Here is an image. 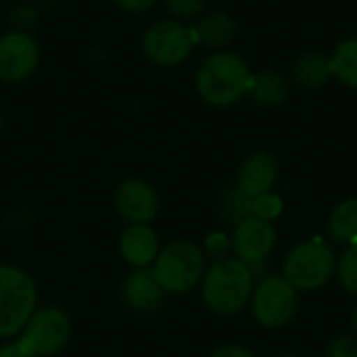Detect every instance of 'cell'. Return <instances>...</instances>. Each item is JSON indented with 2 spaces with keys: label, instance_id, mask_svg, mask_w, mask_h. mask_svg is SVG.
<instances>
[{
  "label": "cell",
  "instance_id": "obj_27",
  "mask_svg": "<svg viewBox=\"0 0 357 357\" xmlns=\"http://www.w3.org/2000/svg\"><path fill=\"white\" fill-rule=\"evenodd\" d=\"M159 0H113V4L126 13H146L151 10Z\"/></svg>",
  "mask_w": 357,
  "mask_h": 357
},
{
  "label": "cell",
  "instance_id": "obj_26",
  "mask_svg": "<svg viewBox=\"0 0 357 357\" xmlns=\"http://www.w3.org/2000/svg\"><path fill=\"white\" fill-rule=\"evenodd\" d=\"M328 357H357V337H337L328 347Z\"/></svg>",
  "mask_w": 357,
  "mask_h": 357
},
{
  "label": "cell",
  "instance_id": "obj_17",
  "mask_svg": "<svg viewBox=\"0 0 357 357\" xmlns=\"http://www.w3.org/2000/svg\"><path fill=\"white\" fill-rule=\"evenodd\" d=\"M247 94L261 107H280L289 98V82L278 71H259L251 75Z\"/></svg>",
  "mask_w": 357,
  "mask_h": 357
},
{
  "label": "cell",
  "instance_id": "obj_13",
  "mask_svg": "<svg viewBox=\"0 0 357 357\" xmlns=\"http://www.w3.org/2000/svg\"><path fill=\"white\" fill-rule=\"evenodd\" d=\"M121 297L132 312L146 316L161 307L165 299V291L153 276L151 268H146V270H132V274H128V278L121 284Z\"/></svg>",
  "mask_w": 357,
  "mask_h": 357
},
{
  "label": "cell",
  "instance_id": "obj_11",
  "mask_svg": "<svg viewBox=\"0 0 357 357\" xmlns=\"http://www.w3.org/2000/svg\"><path fill=\"white\" fill-rule=\"evenodd\" d=\"M115 209L128 224H151L159 213V195L149 182L128 178L115 190Z\"/></svg>",
  "mask_w": 357,
  "mask_h": 357
},
{
  "label": "cell",
  "instance_id": "obj_30",
  "mask_svg": "<svg viewBox=\"0 0 357 357\" xmlns=\"http://www.w3.org/2000/svg\"><path fill=\"white\" fill-rule=\"evenodd\" d=\"M354 328H356V333H357V310L354 312Z\"/></svg>",
  "mask_w": 357,
  "mask_h": 357
},
{
  "label": "cell",
  "instance_id": "obj_23",
  "mask_svg": "<svg viewBox=\"0 0 357 357\" xmlns=\"http://www.w3.org/2000/svg\"><path fill=\"white\" fill-rule=\"evenodd\" d=\"M203 6H205V0H165V8L178 21L199 19V15L203 13Z\"/></svg>",
  "mask_w": 357,
  "mask_h": 357
},
{
  "label": "cell",
  "instance_id": "obj_21",
  "mask_svg": "<svg viewBox=\"0 0 357 357\" xmlns=\"http://www.w3.org/2000/svg\"><path fill=\"white\" fill-rule=\"evenodd\" d=\"M337 272H339V280L345 287V291H349L354 297H357V243L354 241L345 253L341 255L339 264H337Z\"/></svg>",
  "mask_w": 357,
  "mask_h": 357
},
{
  "label": "cell",
  "instance_id": "obj_16",
  "mask_svg": "<svg viewBox=\"0 0 357 357\" xmlns=\"http://www.w3.org/2000/svg\"><path fill=\"white\" fill-rule=\"evenodd\" d=\"M293 82L301 88L307 90H316L322 88L331 82L333 75V65H331V56L322 54V52H305L301 54L291 69Z\"/></svg>",
  "mask_w": 357,
  "mask_h": 357
},
{
  "label": "cell",
  "instance_id": "obj_25",
  "mask_svg": "<svg viewBox=\"0 0 357 357\" xmlns=\"http://www.w3.org/2000/svg\"><path fill=\"white\" fill-rule=\"evenodd\" d=\"M10 23H13V27L19 29V31H29V27H33V25L38 23V13H36V8H31V6H27V4L17 6V8L13 10Z\"/></svg>",
  "mask_w": 357,
  "mask_h": 357
},
{
  "label": "cell",
  "instance_id": "obj_12",
  "mask_svg": "<svg viewBox=\"0 0 357 357\" xmlns=\"http://www.w3.org/2000/svg\"><path fill=\"white\" fill-rule=\"evenodd\" d=\"M161 251L159 234L151 224H130L119 238V253L132 270H146Z\"/></svg>",
  "mask_w": 357,
  "mask_h": 357
},
{
  "label": "cell",
  "instance_id": "obj_8",
  "mask_svg": "<svg viewBox=\"0 0 357 357\" xmlns=\"http://www.w3.org/2000/svg\"><path fill=\"white\" fill-rule=\"evenodd\" d=\"M192 31L184 21L178 19H161L153 23L142 36L144 56L161 67H176L184 63L195 48Z\"/></svg>",
  "mask_w": 357,
  "mask_h": 357
},
{
  "label": "cell",
  "instance_id": "obj_19",
  "mask_svg": "<svg viewBox=\"0 0 357 357\" xmlns=\"http://www.w3.org/2000/svg\"><path fill=\"white\" fill-rule=\"evenodd\" d=\"M333 75L341 79L347 88L357 90V38H347L337 44L331 54Z\"/></svg>",
  "mask_w": 357,
  "mask_h": 357
},
{
  "label": "cell",
  "instance_id": "obj_5",
  "mask_svg": "<svg viewBox=\"0 0 357 357\" xmlns=\"http://www.w3.org/2000/svg\"><path fill=\"white\" fill-rule=\"evenodd\" d=\"M71 339L69 316L54 305L38 307L23 331L17 335V345L27 357H52L61 354Z\"/></svg>",
  "mask_w": 357,
  "mask_h": 357
},
{
  "label": "cell",
  "instance_id": "obj_15",
  "mask_svg": "<svg viewBox=\"0 0 357 357\" xmlns=\"http://www.w3.org/2000/svg\"><path fill=\"white\" fill-rule=\"evenodd\" d=\"M192 40L197 46H207L222 50L226 48L234 36H236V21L226 10H211L197 19V23L190 27Z\"/></svg>",
  "mask_w": 357,
  "mask_h": 357
},
{
  "label": "cell",
  "instance_id": "obj_20",
  "mask_svg": "<svg viewBox=\"0 0 357 357\" xmlns=\"http://www.w3.org/2000/svg\"><path fill=\"white\" fill-rule=\"evenodd\" d=\"M222 215L232 224H241L253 218V197L238 186L228 188L222 195Z\"/></svg>",
  "mask_w": 357,
  "mask_h": 357
},
{
  "label": "cell",
  "instance_id": "obj_7",
  "mask_svg": "<svg viewBox=\"0 0 357 357\" xmlns=\"http://www.w3.org/2000/svg\"><path fill=\"white\" fill-rule=\"evenodd\" d=\"M251 307L255 320L266 328H282L287 326L299 307L297 289L284 276H264L257 280Z\"/></svg>",
  "mask_w": 357,
  "mask_h": 357
},
{
  "label": "cell",
  "instance_id": "obj_2",
  "mask_svg": "<svg viewBox=\"0 0 357 357\" xmlns=\"http://www.w3.org/2000/svg\"><path fill=\"white\" fill-rule=\"evenodd\" d=\"M253 289L255 278L251 268L236 257L213 261L201 280V295L205 305L220 316H232L241 312L251 301Z\"/></svg>",
  "mask_w": 357,
  "mask_h": 357
},
{
  "label": "cell",
  "instance_id": "obj_31",
  "mask_svg": "<svg viewBox=\"0 0 357 357\" xmlns=\"http://www.w3.org/2000/svg\"><path fill=\"white\" fill-rule=\"evenodd\" d=\"M0 128H2V115H0Z\"/></svg>",
  "mask_w": 357,
  "mask_h": 357
},
{
  "label": "cell",
  "instance_id": "obj_32",
  "mask_svg": "<svg viewBox=\"0 0 357 357\" xmlns=\"http://www.w3.org/2000/svg\"><path fill=\"white\" fill-rule=\"evenodd\" d=\"M280 357H293V356H280Z\"/></svg>",
  "mask_w": 357,
  "mask_h": 357
},
{
  "label": "cell",
  "instance_id": "obj_14",
  "mask_svg": "<svg viewBox=\"0 0 357 357\" xmlns=\"http://www.w3.org/2000/svg\"><path fill=\"white\" fill-rule=\"evenodd\" d=\"M278 180V163L270 153H253L243 161L236 174V186L251 197L272 192Z\"/></svg>",
  "mask_w": 357,
  "mask_h": 357
},
{
  "label": "cell",
  "instance_id": "obj_22",
  "mask_svg": "<svg viewBox=\"0 0 357 357\" xmlns=\"http://www.w3.org/2000/svg\"><path fill=\"white\" fill-rule=\"evenodd\" d=\"M282 199L274 192H266L259 197H253V218L272 222L282 213Z\"/></svg>",
  "mask_w": 357,
  "mask_h": 357
},
{
  "label": "cell",
  "instance_id": "obj_29",
  "mask_svg": "<svg viewBox=\"0 0 357 357\" xmlns=\"http://www.w3.org/2000/svg\"><path fill=\"white\" fill-rule=\"evenodd\" d=\"M0 357H27V356H25V351L17 345V341H13V343H4V345H0Z\"/></svg>",
  "mask_w": 357,
  "mask_h": 357
},
{
  "label": "cell",
  "instance_id": "obj_1",
  "mask_svg": "<svg viewBox=\"0 0 357 357\" xmlns=\"http://www.w3.org/2000/svg\"><path fill=\"white\" fill-rule=\"evenodd\" d=\"M249 63L230 50H215L197 71V92L211 107H230L249 92Z\"/></svg>",
  "mask_w": 357,
  "mask_h": 357
},
{
  "label": "cell",
  "instance_id": "obj_6",
  "mask_svg": "<svg viewBox=\"0 0 357 357\" xmlns=\"http://www.w3.org/2000/svg\"><path fill=\"white\" fill-rule=\"evenodd\" d=\"M337 270V257L333 249L320 241H305L289 251L282 274L297 291H316L324 287Z\"/></svg>",
  "mask_w": 357,
  "mask_h": 357
},
{
  "label": "cell",
  "instance_id": "obj_3",
  "mask_svg": "<svg viewBox=\"0 0 357 357\" xmlns=\"http://www.w3.org/2000/svg\"><path fill=\"white\" fill-rule=\"evenodd\" d=\"M151 272L165 295H184L201 284L205 274V253L192 241H172L161 247Z\"/></svg>",
  "mask_w": 357,
  "mask_h": 357
},
{
  "label": "cell",
  "instance_id": "obj_28",
  "mask_svg": "<svg viewBox=\"0 0 357 357\" xmlns=\"http://www.w3.org/2000/svg\"><path fill=\"white\" fill-rule=\"evenodd\" d=\"M211 357H255L249 349L241 347V345H224V347H218Z\"/></svg>",
  "mask_w": 357,
  "mask_h": 357
},
{
  "label": "cell",
  "instance_id": "obj_4",
  "mask_svg": "<svg viewBox=\"0 0 357 357\" xmlns=\"http://www.w3.org/2000/svg\"><path fill=\"white\" fill-rule=\"evenodd\" d=\"M38 310L33 278L15 266H0V341L17 337Z\"/></svg>",
  "mask_w": 357,
  "mask_h": 357
},
{
  "label": "cell",
  "instance_id": "obj_18",
  "mask_svg": "<svg viewBox=\"0 0 357 357\" xmlns=\"http://www.w3.org/2000/svg\"><path fill=\"white\" fill-rule=\"evenodd\" d=\"M328 236L335 243H354L357 238V199H345L335 207L328 220Z\"/></svg>",
  "mask_w": 357,
  "mask_h": 357
},
{
  "label": "cell",
  "instance_id": "obj_9",
  "mask_svg": "<svg viewBox=\"0 0 357 357\" xmlns=\"http://www.w3.org/2000/svg\"><path fill=\"white\" fill-rule=\"evenodd\" d=\"M40 63L38 40L29 31L10 29L0 36V79L6 84L25 82Z\"/></svg>",
  "mask_w": 357,
  "mask_h": 357
},
{
  "label": "cell",
  "instance_id": "obj_24",
  "mask_svg": "<svg viewBox=\"0 0 357 357\" xmlns=\"http://www.w3.org/2000/svg\"><path fill=\"white\" fill-rule=\"evenodd\" d=\"M230 249H232V243H230V238L224 232H213V234H209L205 238V253L211 255L215 261L224 259Z\"/></svg>",
  "mask_w": 357,
  "mask_h": 357
},
{
  "label": "cell",
  "instance_id": "obj_10",
  "mask_svg": "<svg viewBox=\"0 0 357 357\" xmlns=\"http://www.w3.org/2000/svg\"><path fill=\"white\" fill-rule=\"evenodd\" d=\"M230 243L236 259H241L243 264H264L276 247V230L272 222L249 218L234 226Z\"/></svg>",
  "mask_w": 357,
  "mask_h": 357
}]
</instances>
